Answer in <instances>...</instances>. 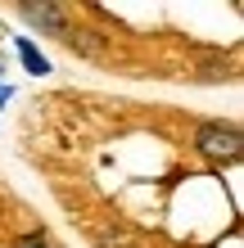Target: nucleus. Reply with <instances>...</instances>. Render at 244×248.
<instances>
[{"label": "nucleus", "instance_id": "7ed1b4c3", "mask_svg": "<svg viewBox=\"0 0 244 248\" xmlns=\"http://www.w3.org/2000/svg\"><path fill=\"white\" fill-rule=\"evenodd\" d=\"M18 54H23L27 72H36V77H41V72H50V63H46V59H41V54L32 50V41H18Z\"/></svg>", "mask_w": 244, "mask_h": 248}, {"label": "nucleus", "instance_id": "f03ea898", "mask_svg": "<svg viewBox=\"0 0 244 248\" xmlns=\"http://www.w3.org/2000/svg\"><path fill=\"white\" fill-rule=\"evenodd\" d=\"M18 14L54 36H68V9H59V5H18Z\"/></svg>", "mask_w": 244, "mask_h": 248}, {"label": "nucleus", "instance_id": "f257e3e1", "mask_svg": "<svg viewBox=\"0 0 244 248\" xmlns=\"http://www.w3.org/2000/svg\"><path fill=\"white\" fill-rule=\"evenodd\" d=\"M195 149L208 158V163H235L244 140H240V126L231 122H204L195 131Z\"/></svg>", "mask_w": 244, "mask_h": 248}, {"label": "nucleus", "instance_id": "39448f33", "mask_svg": "<svg viewBox=\"0 0 244 248\" xmlns=\"http://www.w3.org/2000/svg\"><path fill=\"white\" fill-rule=\"evenodd\" d=\"M5 99H9V86H5V91H0V104H5Z\"/></svg>", "mask_w": 244, "mask_h": 248}, {"label": "nucleus", "instance_id": "20e7f679", "mask_svg": "<svg viewBox=\"0 0 244 248\" xmlns=\"http://www.w3.org/2000/svg\"><path fill=\"white\" fill-rule=\"evenodd\" d=\"M18 248H50V244L41 239V235H23V239H18Z\"/></svg>", "mask_w": 244, "mask_h": 248}]
</instances>
